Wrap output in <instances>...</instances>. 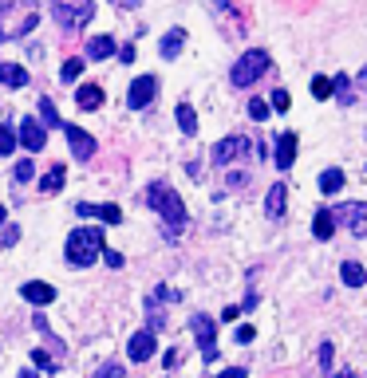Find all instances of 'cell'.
Segmentation results:
<instances>
[{"instance_id": "cell-8", "label": "cell", "mask_w": 367, "mask_h": 378, "mask_svg": "<svg viewBox=\"0 0 367 378\" xmlns=\"http://www.w3.org/2000/svg\"><path fill=\"white\" fill-rule=\"evenodd\" d=\"M249 154V138L245 134H233V138H222L213 146V162L217 166H229V162H237V158Z\"/></svg>"}, {"instance_id": "cell-25", "label": "cell", "mask_w": 367, "mask_h": 378, "mask_svg": "<svg viewBox=\"0 0 367 378\" xmlns=\"http://www.w3.org/2000/svg\"><path fill=\"white\" fill-rule=\"evenodd\" d=\"M40 118H44V126H64L60 123V114H56V103H51L48 94L40 99Z\"/></svg>"}, {"instance_id": "cell-3", "label": "cell", "mask_w": 367, "mask_h": 378, "mask_svg": "<svg viewBox=\"0 0 367 378\" xmlns=\"http://www.w3.org/2000/svg\"><path fill=\"white\" fill-rule=\"evenodd\" d=\"M51 16H56V24L67 32H80L91 24V16H95V0H51Z\"/></svg>"}, {"instance_id": "cell-33", "label": "cell", "mask_w": 367, "mask_h": 378, "mask_svg": "<svg viewBox=\"0 0 367 378\" xmlns=\"http://www.w3.org/2000/svg\"><path fill=\"white\" fill-rule=\"evenodd\" d=\"M32 362H36V366H44V370H56V359L44 355V351H32Z\"/></svg>"}, {"instance_id": "cell-10", "label": "cell", "mask_w": 367, "mask_h": 378, "mask_svg": "<svg viewBox=\"0 0 367 378\" xmlns=\"http://www.w3.org/2000/svg\"><path fill=\"white\" fill-rule=\"evenodd\" d=\"M127 355L134 362L154 359V331H134V335H130V343H127Z\"/></svg>"}, {"instance_id": "cell-9", "label": "cell", "mask_w": 367, "mask_h": 378, "mask_svg": "<svg viewBox=\"0 0 367 378\" xmlns=\"http://www.w3.org/2000/svg\"><path fill=\"white\" fill-rule=\"evenodd\" d=\"M154 94H158V79H154V75H139L134 83H130L127 103H130L134 110H139V107H150V103H154Z\"/></svg>"}, {"instance_id": "cell-44", "label": "cell", "mask_w": 367, "mask_h": 378, "mask_svg": "<svg viewBox=\"0 0 367 378\" xmlns=\"http://www.w3.org/2000/svg\"><path fill=\"white\" fill-rule=\"evenodd\" d=\"M4 220H8V213H4V205H0V225H4Z\"/></svg>"}, {"instance_id": "cell-1", "label": "cell", "mask_w": 367, "mask_h": 378, "mask_svg": "<svg viewBox=\"0 0 367 378\" xmlns=\"http://www.w3.org/2000/svg\"><path fill=\"white\" fill-rule=\"evenodd\" d=\"M146 205H150L154 213H162V220H166L170 229H182V225H186V205H182V197H178L170 186L154 181V186L146 189Z\"/></svg>"}, {"instance_id": "cell-13", "label": "cell", "mask_w": 367, "mask_h": 378, "mask_svg": "<svg viewBox=\"0 0 367 378\" xmlns=\"http://www.w3.org/2000/svg\"><path fill=\"white\" fill-rule=\"evenodd\" d=\"M16 142H24V146H28V150H44V126L36 123V118H24V123H20V134H16Z\"/></svg>"}, {"instance_id": "cell-15", "label": "cell", "mask_w": 367, "mask_h": 378, "mask_svg": "<svg viewBox=\"0 0 367 378\" xmlns=\"http://www.w3.org/2000/svg\"><path fill=\"white\" fill-rule=\"evenodd\" d=\"M75 213H80V217H103L107 220V225H119V220H123V213H119V205H75Z\"/></svg>"}, {"instance_id": "cell-16", "label": "cell", "mask_w": 367, "mask_h": 378, "mask_svg": "<svg viewBox=\"0 0 367 378\" xmlns=\"http://www.w3.org/2000/svg\"><path fill=\"white\" fill-rule=\"evenodd\" d=\"M75 103H80L83 110H99V107H103V87H95V83H83L80 91H75Z\"/></svg>"}, {"instance_id": "cell-31", "label": "cell", "mask_w": 367, "mask_h": 378, "mask_svg": "<svg viewBox=\"0 0 367 378\" xmlns=\"http://www.w3.org/2000/svg\"><path fill=\"white\" fill-rule=\"evenodd\" d=\"M32 173H36V166L28 162V158H20L16 170H12V177H16V181H32Z\"/></svg>"}, {"instance_id": "cell-37", "label": "cell", "mask_w": 367, "mask_h": 378, "mask_svg": "<svg viewBox=\"0 0 367 378\" xmlns=\"http://www.w3.org/2000/svg\"><path fill=\"white\" fill-rule=\"evenodd\" d=\"M332 355H335V351H332V343H324V346H320V366H332Z\"/></svg>"}, {"instance_id": "cell-12", "label": "cell", "mask_w": 367, "mask_h": 378, "mask_svg": "<svg viewBox=\"0 0 367 378\" xmlns=\"http://www.w3.org/2000/svg\"><path fill=\"white\" fill-rule=\"evenodd\" d=\"M272 162H276V170H288V166L296 162V134H281V138H276Z\"/></svg>"}, {"instance_id": "cell-43", "label": "cell", "mask_w": 367, "mask_h": 378, "mask_svg": "<svg viewBox=\"0 0 367 378\" xmlns=\"http://www.w3.org/2000/svg\"><path fill=\"white\" fill-rule=\"evenodd\" d=\"M12 4H16V0H0V12H4V8H12Z\"/></svg>"}, {"instance_id": "cell-17", "label": "cell", "mask_w": 367, "mask_h": 378, "mask_svg": "<svg viewBox=\"0 0 367 378\" xmlns=\"http://www.w3.org/2000/svg\"><path fill=\"white\" fill-rule=\"evenodd\" d=\"M115 51H119V47H115L111 36H95V40H87V55H91V60H111Z\"/></svg>"}, {"instance_id": "cell-18", "label": "cell", "mask_w": 367, "mask_h": 378, "mask_svg": "<svg viewBox=\"0 0 367 378\" xmlns=\"http://www.w3.org/2000/svg\"><path fill=\"white\" fill-rule=\"evenodd\" d=\"M335 233V220H332V209H320L316 217H312V236L316 240H328Z\"/></svg>"}, {"instance_id": "cell-28", "label": "cell", "mask_w": 367, "mask_h": 378, "mask_svg": "<svg viewBox=\"0 0 367 378\" xmlns=\"http://www.w3.org/2000/svg\"><path fill=\"white\" fill-rule=\"evenodd\" d=\"M12 150H16V130L0 126V154H12Z\"/></svg>"}, {"instance_id": "cell-45", "label": "cell", "mask_w": 367, "mask_h": 378, "mask_svg": "<svg viewBox=\"0 0 367 378\" xmlns=\"http://www.w3.org/2000/svg\"><path fill=\"white\" fill-rule=\"evenodd\" d=\"M340 378H355V375H348V370H344V375H340Z\"/></svg>"}, {"instance_id": "cell-35", "label": "cell", "mask_w": 367, "mask_h": 378, "mask_svg": "<svg viewBox=\"0 0 367 378\" xmlns=\"http://www.w3.org/2000/svg\"><path fill=\"white\" fill-rule=\"evenodd\" d=\"M0 240H4L8 249H12V244L20 240V229H16V225H4V236H0Z\"/></svg>"}, {"instance_id": "cell-24", "label": "cell", "mask_w": 367, "mask_h": 378, "mask_svg": "<svg viewBox=\"0 0 367 378\" xmlns=\"http://www.w3.org/2000/svg\"><path fill=\"white\" fill-rule=\"evenodd\" d=\"M178 126H182V134H198V114H193L190 103L178 107Z\"/></svg>"}, {"instance_id": "cell-20", "label": "cell", "mask_w": 367, "mask_h": 378, "mask_svg": "<svg viewBox=\"0 0 367 378\" xmlns=\"http://www.w3.org/2000/svg\"><path fill=\"white\" fill-rule=\"evenodd\" d=\"M182 44H186V32L182 28H174L170 36H162V44H158V51L166 55V60H174L178 51H182Z\"/></svg>"}, {"instance_id": "cell-19", "label": "cell", "mask_w": 367, "mask_h": 378, "mask_svg": "<svg viewBox=\"0 0 367 378\" xmlns=\"http://www.w3.org/2000/svg\"><path fill=\"white\" fill-rule=\"evenodd\" d=\"M0 83H8V87H24V83H28V71H24L20 63H0Z\"/></svg>"}, {"instance_id": "cell-21", "label": "cell", "mask_w": 367, "mask_h": 378, "mask_svg": "<svg viewBox=\"0 0 367 378\" xmlns=\"http://www.w3.org/2000/svg\"><path fill=\"white\" fill-rule=\"evenodd\" d=\"M340 189H344V170H324V173H320V193L335 197Z\"/></svg>"}, {"instance_id": "cell-22", "label": "cell", "mask_w": 367, "mask_h": 378, "mask_svg": "<svg viewBox=\"0 0 367 378\" xmlns=\"http://www.w3.org/2000/svg\"><path fill=\"white\" fill-rule=\"evenodd\" d=\"M64 177H67V170H64V166H51V170L44 173L40 189H44V193H60V189H64Z\"/></svg>"}, {"instance_id": "cell-32", "label": "cell", "mask_w": 367, "mask_h": 378, "mask_svg": "<svg viewBox=\"0 0 367 378\" xmlns=\"http://www.w3.org/2000/svg\"><path fill=\"white\" fill-rule=\"evenodd\" d=\"M288 103H292V99H288V91H272L269 110H281V114H285V110H288Z\"/></svg>"}, {"instance_id": "cell-23", "label": "cell", "mask_w": 367, "mask_h": 378, "mask_svg": "<svg viewBox=\"0 0 367 378\" xmlns=\"http://www.w3.org/2000/svg\"><path fill=\"white\" fill-rule=\"evenodd\" d=\"M340 280L348 284V288H359V284L367 280V272H364V268H359V264H355V260H348V264L340 268Z\"/></svg>"}, {"instance_id": "cell-34", "label": "cell", "mask_w": 367, "mask_h": 378, "mask_svg": "<svg viewBox=\"0 0 367 378\" xmlns=\"http://www.w3.org/2000/svg\"><path fill=\"white\" fill-rule=\"evenodd\" d=\"M99 378H123V366H119V362H107V366H99Z\"/></svg>"}, {"instance_id": "cell-36", "label": "cell", "mask_w": 367, "mask_h": 378, "mask_svg": "<svg viewBox=\"0 0 367 378\" xmlns=\"http://www.w3.org/2000/svg\"><path fill=\"white\" fill-rule=\"evenodd\" d=\"M103 256H107V264H111V268H123V252H115V249H103Z\"/></svg>"}, {"instance_id": "cell-5", "label": "cell", "mask_w": 367, "mask_h": 378, "mask_svg": "<svg viewBox=\"0 0 367 378\" xmlns=\"http://www.w3.org/2000/svg\"><path fill=\"white\" fill-rule=\"evenodd\" d=\"M190 331L198 335V343H202V359L206 362L217 359V323L209 315H190Z\"/></svg>"}, {"instance_id": "cell-27", "label": "cell", "mask_w": 367, "mask_h": 378, "mask_svg": "<svg viewBox=\"0 0 367 378\" xmlns=\"http://www.w3.org/2000/svg\"><path fill=\"white\" fill-rule=\"evenodd\" d=\"M332 91H335V99H340V103H351V79L348 75H335L332 79Z\"/></svg>"}, {"instance_id": "cell-38", "label": "cell", "mask_w": 367, "mask_h": 378, "mask_svg": "<svg viewBox=\"0 0 367 378\" xmlns=\"http://www.w3.org/2000/svg\"><path fill=\"white\" fill-rule=\"evenodd\" d=\"M253 339H257L253 327H237V343H253Z\"/></svg>"}, {"instance_id": "cell-29", "label": "cell", "mask_w": 367, "mask_h": 378, "mask_svg": "<svg viewBox=\"0 0 367 378\" xmlns=\"http://www.w3.org/2000/svg\"><path fill=\"white\" fill-rule=\"evenodd\" d=\"M312 99H332V79H324V75L312 79Z\"/></svg>"}, {"instance_id": "cell-30", "label": "cell", "mask_w": 367, "mask_h": 378, "mask_svg": "<svg viewBox=\"0 0 367 378\" xmlns=\"http://www.w3.org/2000/svg\"><path fill=\"white\" fill-rule=\"evenodd\" d=\"M249 118L265 123V118H269V103H265V99H249Z\"/></svg>"}, {"instance_id": "cell-11", "label": "cell", "mask_w": 367, "mask_h": 378, "mask_svg": "<svg viewBox=\"0 0 367 378\" xmlns=\"http://www.w3.org/2000/svg\"><path fill=\"white\" fill-rule=\"evenodd\" d=\"M20 296L28 299V303H40V307H44V303L56 299V288L44 284V280H28V284H20Z\"/></svg>"}, {"instance_id": "cell-6", "label": "cell", "mask_w": 367, "mask_h": 378, "mask_svg": "<svg viewBox=\"0 0 367 378\" xmlns=\"http://www.w3.org/2000/svg\"><path fill=\"white\" fill-rule=\"evenodd\" d=\"M332 220H344L355 236H367V205L364 201H344L332 209Z\"/></svg>"}, {"instance_id": "cell-26", "label": "cell", "mask_w": 367, "mask_h": 378, "mask_svg": "<svg viewBox=\"0 0 367 378\" xmlns=\"http://www.w3.org/2000/svg\"><path fill=\"white\" fill-rule=\"evenodd\" d=\"M83 67H87L83 60H67L64 67H60V79H64V83H75V79L83 75Z\"/></svg>"}, {"instance_id": "cell-4", "label": "cell", "mask_w": 367, "mask_h": 378, "mask_svg": "<svg viewBox=\"0 0 367 378\" xmlns=\"http://www.w3.org/2000/svg\"><path fill=\"white\" fill-rule=\"evenodd\" d=\"M269 71V51H261V47H253V51H245L237 63H233V71H229V79H233V87H253L257 79Z\"/></svg>"}, {"instance_id": "cell-41", "label": "cell", "mask_w": 367, "mask_h": 378, "mask_svg": "<svg viewBox=\"0 0 367 378\" xmlns=\"http://www.w3.org/2000/svg\"><path fill=\"white\" fill-rule=\"evenodd\" d=\"M119 4H123V8H139V4H143V0H119Z\"/></svg>"}, {"instance_id": "cell-39", "label": "cell", "mask_w": 367, "mask_h": 378, "mask_svg": "<svg viewBox=\"0 0 367 378\" xmlns=\"http://www.w3.org/2000/svg\"><path fill=\"white\" fill-rule=\"evenodd\" d=\"M217 378H245V370H241V366H229V370H222Z\"/></svg>"}, {"instance_id": "cell-40", "label": "cell", "mask_w": 367, "mask_h": 378, "mask_svg": "<svg viewBox=\"0 0 367 378\" xmlns=\"http://www.w3.org/2000/svg\"><path fill=\"white\" fill-rule=\"evenodd\" d=\"M237 315H241V307H225V312H222V319H225V323H233Z\"/></svg>"}, {"instance_id": "cell-14", "label": "cell", "mask_w": 367, "mask_h": 378, "mask_svg": "<svg viewBox=\"0 0 367 378\" xmlns=\"http://www.w3.org/2000/svg\"><path fill=\"white\" fill-rule=\"evenodd\" d=\"M288 209V189L276 181V186L269 189V197H265V213H269V220H281Z\"/></svg>"}, {"instance_id": "cell-2", "label": "cell", "mask_w": 367, "mask_h": 378, "mask_svg": "<svg viewBox=\"0 0 367 378\" xmlns=\"http://www.w3.org/2000/svg\"><path fill=\"white\" fill-rule=\"evenodd\" d=\"M99 252H103V233L99 229H75L67 236V264L87 268L99 260Z\"/></svg>"}, {"instance_id": "cell-42", "label": "cell", "mask_w": 367, "mask_h": 378, "mask_svg": "<svg viewBox=\"0 0 367 378\" xmlns=\"http://www.w3.org/2000/svg\"><path fill=\"white\" fill-rule=\"evenodd\" d=\"M16 378H40V375H36V370H20Z\"/></svg>"}, {"instance_id": "cell-7", "label": "cell", "mask_w": 367, "mask_h": 378, "mask_svg": "<svg viewBox=\"0 0 367 378\" xmlns=\"http://www.w3.org/2000/svg\"><path fill=\"white\" fill-rule=\"evenodd\" d=\"M64 134H67V146H71V154H75V162H87V158H95V150H99V142L83 130V126H64Z\"/></svg>"}]
</instances>
